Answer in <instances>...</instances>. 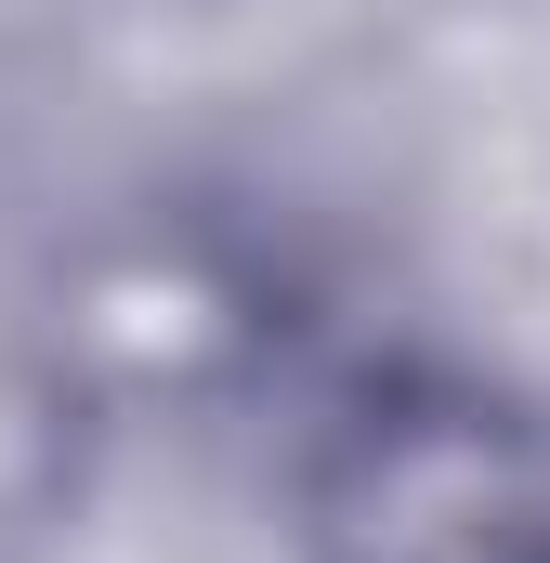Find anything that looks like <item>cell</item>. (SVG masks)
Returning a JSON list of instances; mask_svg holds the SVG:
<instances>
[{
  "mask_svg": "<svg viewBox=\"0 0 550 563\" xmlns=\"http://www.w3.org/2000/svg\"><path fill=\"white\" fill-rule=\"evenodd\" d=\"M315 563H550V445L485 394L367 407L315 485Z\"/></svg>",
  "mask_w": 550,
  "mask_h": 563,
  "instance_id": "cell-1",
  "label": "cell"
}]
</instances>
